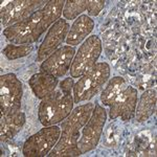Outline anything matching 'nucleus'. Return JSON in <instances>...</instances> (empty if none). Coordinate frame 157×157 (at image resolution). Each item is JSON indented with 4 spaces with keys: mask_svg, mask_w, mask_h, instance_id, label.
<instances>
[{
    "mask_svg": "<svg viewBox=\"0 0 157 157\" xmlns=\"http://www.w3.org/2000/svg\"><path fill=\"white\" fill-rule=\"evenodd\" d=\"M58 84V78L45 72L34 75L29 80V86L37 98H44L56 89Z\"/></svg>",
    "mask_w": 157,
    "mask_h": 157,
    "instance_id": "4468645a",
    "label": "nucleus"
},
{
    "mask_svg": "<svg viewBox=\"0 0 157 157\" xmlns=\"http://www.w3.org/2000/svg\"><path fill=\"white\" fill-rule=\"evenodd\" d=\"M126 87H127L126 81L123 78L114 77L113 78H111L107 87L103 90L102 95H101L102 103L106 106H110L116 98V97L121 93V91Z\"/></svg>",
    "mask_w": 157,
    "mask_h": 157,
    "instance_id": "a211bd4d",
    "label": "nucleus"
},
{
    "mask_svg": "<svg viewBox=\"0 0 157 157\" xmlns=\"http://www.w3.org/2000/svg\"><path fill=\"white\" fill-rule=\"evenodd\" d=\"M94 106L93 103H88L75 108L71 114L68 115L67 120L62 123L61 135H72L80 133V129L84 127L92 114Z\"/></svg>",
    "mask_w": 157,
    "mask_h": 157,
    "instance_id": "f8f14e48",
    "label": "nucleus"
},
{
    "mask_svg": "<svg viewBox=\"0 0 157 157\" xmlns=\"http://www.w3.org/2000/svg\"><path fill=\"white\" fill-rule=\"evenodd\" d=\"M155 78H156V71L155 68L152 66H147V68L144 69V71L141 72L140 77L137 80V85L139 88H149L152 87L155 84Z\"/></svg>",
    "mask_w": 157,
    "mask_h": 157,
    "instance_id": "412c9836",
    "label": "nucleus"
},
{
    "mask_svg": "<svg viewBox=\"0 0 157 157\" xmlns=\"http://www.w3.org/2000/svg\"><path fill=\"white\" fill-rule=\"evenodd\" d=\"M102 52V42L98 36L93 35L87 38L75 55L70 66V75L72 78H81L91 69L100 58Z\"/></svg>",
    "mask_w": 157,
    "mask_h": 157,
    "instance_id": "20e7f679",
    "label": "nucleus"
},
{
    "mask_svg": "<svg viewBox=\"0 0 157 157\" xmlns=\"http://www.w3.org/2000/svg\"><path fill=\"white\" fill-rule=\"evenodd\" d=\"M106 117H107V114H106L105 109L98 104H95L92 114L86 123L85 128L83 129L82 136L81 138H78V149L82 154L97 147L101 135H102Z\"/></svg>",
    "mask_w": 157,
    "mask_h": 157,
    "instance_id": "39448f33",
    "label": "nucleus"
},
{
    "mask_svg": "<svg viewBox=\"0 0 157 157\" xmlns=\"http://www.w3.org/2000/svg\"><path fill=\"white\" fill-rule=\"evenodd\" d=\"M80 137L78 134L72 135H61L57 146L50 152V156H78L81 151L78 149V141Z\"/></svg>",
    "mask_w": 157,
    "mask_h": 157,
    "instance_id": "2eb2a0df",
    "label": "nucleus"
},
{
    "mask_svg": "<svg viewBox=\"0 0 157 157\" xmlns=\"http://www.w3.org/2000/svg\"><path fill=\"white\" fill-rule=\"evenodd\" d=\"M75 55V48L70 45H65L52 52L41 64V71L54 75L56 78H62L66 75L71 66L72 60Z\"/></svg>",
    "mask_w": 157,
    "mask_h": 157,
    "instance_id": "6e6552de",
    "label": "nucleus"
},
{
    "mask_svg": "<svg viewBox=\"0 0 157 157\" xmlns=\"http://www.w3.org/2000/svg\"><path fill=\"white\" fill-rule=\"evenodd\" d=\"M105 1L103 0H97V1H87V11L88 15L90 16H98L101 11L104 9Z\"/></svg>",
    "mask_w": 157,
    "mask_h": 157,
    "instance_id": "4be33fe9",
    "label": "nucleus"
},
{
    "mask_svg": "<svg viewBox=\"0 0 157 157\" xmlns=\"http://www.w3.org/2000/svg\"><path fill=\"white\" fill-rule=\"evenodd\" d=\"M0 95L2 115H10L18 112L22 98V84L16 75L13 73L1 75Z\"/></svg>",
    "mask_w": 157,
    "mask_h": 157,
    "instance_id": "423d86ee",
    "label": "nucleus"
},
{
    "mask_svg": "<svg viewBox=\"0 0 157 157\" xmlns=\"http://www.w3.org/2000/svg\"><path fill=\"white\" fill-rule=\"evenodd\" d=\"M69 29V24L64 19L58 20L56 23L49 27L48 33L45 36L42 44L39 47V50H38L37 60L39 62L45 61L46 58H48L52 52L60 48L59 46L66 40Z\"/></svg>",
    "mask_w": 157,
    "mask_h": 157,
    "instance_id": "1a4fd4ad",
    "label": "nucleus"
},
{
    "mask_svg": "<svg viewBox=\"0 0 157 157\" xmlns=\"http://www.w3.org/2000/svg\"><path fill=\"white\" fill-rule=\"evenodd\" d=\"M34 47L30 44L26 45H13L10 44L2 50V54H4V56L10 60H15L18 59V58L25 57V56L29 55L33 52Z\"/></svg>",
    "mask_w": 157,
    "mask_h": 157,
    "instance_id": "aec40b11",
    "label": "nucleus"
},
{
    "mask_svg": "<svg viewBox=\"0 0 157 157\" xmlns=\"http://www.w3.org/2000/svg\"><path fill=\"white\" fill-rule=\"evenodd\" d=\"M25 121L22 112H16L10 115H2L1 118V140L11 139L21 130Z\"/></svg>",
    "mask_w": 157,
    "mask_h": 157,
    "instance_id": "dca6fc26",
    "label": "nucleus"
},
{
    "mask_svg": "<svg viewBox=\"0 0 157 157\" xmlns=\"http://www.w3.org/2000/svg\"><path fill=\"white\" fill-rule=\"evenodd\" d=\"M73 95L59 87L42 98L39 106V120L43 126H52L63 121L70 114L73 107Z\"/></svg>",
    "mask_w": 157,
    "mask_h": 157,
    "instance_id": "f257e3e1",
    "label": "nucleus"
},
{
    "mask_svg": "<svg viewBox=\"0 0 157 157\" xmlns=\"http://www.w3.org/2000/svg\"><path fill=\"white\" fill-rule=\"evenodd\" d=\"M136 103H137V90L133 87L127 86L121 91L120 94L110 105V117L115 120L121 116L123 121L131 120L135 113Z\"/></svg>",
    "mask_w": 157,
    "mask_h": 157,
    "instance_id": "9d476101",
    "label": "nucleus"
},
{
    "mask_svg": "<svg viewBox=\"0 0 157 157\" xmlns=\"http://www.w3.org/2000/svg\"><path fill=\"white\" fill-rule=\"evenodd\" d=\"M87 9V1L86 0H75V1H68L65 2L64 9H63V16L66 20H75L83 12Z\"/></svg>",
    "mask_w": 157,
    "mask_h": 157,
    "instance_id": "6ab92c4d",
    "label": "nucleus"
},
{
    "mask_svg": "<svg viewBox=\"0 0 157 157\" xmlns=\"http://www.w3.org/2000/svg\"><path fill=\"white\" fill-rule=\"evenodd\" d=\"M110 77L107 63H97L73 85V101L75 104L89 101L100 92Z\"/></svg>",
    "mask_w": 157,
    "mask_h": 157,
    "instance_id": "7ed1b4c3",
    "label": "nucleus"
},
{
    "mask_svg": "<svg viewBox=\"0 0 157 157\" xmlns=\"http://www.w3.org/2000/svg\"><path fill=\"white\" fill-rule=\"evenodd\" d=\"M156 109V90H148L141 95L137 106L136 117L138 121H145L155 112Z\"/></svg>",
    "mask_w": 157,
    "mask_h": 157,
    "instance_id": "f3484780",
    "label": "nucleus"
},
{
    "mask_svg": "<svg viewBox=\"0 0 157 157\" xmlns=\"http://www.w3.org/2000/svg\"><path fill=\"white\" fill-rule=\"evenodd\" d=\"M42 1H12L1 10V22L3 25L16 24L27 19Z\"/></svg>",
    "mask_w": 157,
    "mask_h": 157,
    "instance_id": "9b49d317",
    "label": "nucleus"
},
{
    "mask_svg": "<svg viewBox=\"0 0 157 157\" xmlns=\"http://www.w3.org/2000/svg\"><path fill=\"white\" fill-rule=\"evenodd\" d=\"M61 130L57 126L42 129L25 141L22 151L24 156H45L59 140Z\"/></svg>",
    "mask_w": 157,
    "mask_h": 157,
    "instance_id": "0eeeda50",
    "label": "nucleus"
},
{
    "mask_svg": "<svg viewBox=\"0 0 157 157\" xmlns=\"http://www.w3.org/2000/svg\"><path fill=\"white\" fill-rule=\"evenodd\" d=\"M50 25L45 21L43 10H37L27 19L6 27L3 35L14 44L26 45L36 42Z\"/></svg>",
    "mask_w": 157,
    "mask_h": 157,
    "instance_id": "f03ea898",
    "label": "nucleus"
},
{
    "mask_svg": "<svg viewBox=\"0 0 157 157\" xmlns=\"http://www.w3.org/2000/svg\"><path fill=\"white\" fill-rule=\"evenodd\" d=\"M94 27V22L87 15H81L75 20L66 37L67 45H78L89 36Z\"/></svg>",
    "mask_w": 157,
    "mask_h": 157,
    "instance_id": "ddd939ff",
    "label": "nucleus"
}]
</instances>
